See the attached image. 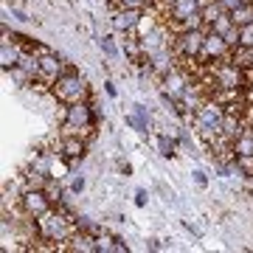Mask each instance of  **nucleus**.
<instances>
[{
  "mask_svg": "<svg viewBox=\"0 0 253 253\" xmlns=\"http://www.w3.org/2000/svg\"><path fill=\"white\" fill-rule=\"evenodd\" d=\"M87 93H90L87 82L82 79L79 73H73V71H65L62 76H59V79L51 84V96H54L56 101H62V104L87 101Z\"/></svg>",
  "mask_w": 253,
  "mask_h": 253,
  "instance_id": "obj_1",
  "label": "nucleus"
},
{
  "mask_svg": "<svg viewBox=\"0 0 253 253\" xmlns=\"http://www.w3.org/2000/svg\"><path fill=\"white\" fill-rule=\"evenodd\" d=\"M191 118H194L197 132H219L222 118H225V104L217 99H206L200 107H194Z\"/></svg>",
  "mask_w": 253,
  "mask_h": 253,
  "instance_id": "obj_2",
  "label": "nucleus"
},
{
  "mask_svg": "<svg viewBox=\"0 0 253 253\" xmlns=\"http://www.w3.org/2000/svg\"><path fill=\"white\" fill-rule=\"evenodd\" d=\"M208 28H189L174 37V56L177 59H200L203 42H206Z\"/></svg>",
  "mask_w": 253,
  "mask_h": 253,
  "instance_id": "obj_3",
  "label": "nucleus"
},
{
  "mask_svg": "<svg viewBox=\"0 0 253 253\" xmlns=\"http://www.w3.org/2000/svg\"><path fill=\"white\" fill-rule=\"evenodd\" d=\"M225 56H231V45H228V40L222 34H217V31H208L206 42H203V51H200V62L208 68V65L219 62V59H225Z\"/></svg>",
  "mask_w": 253,
  "mask_h": 253,
  "instance_id": "obj_4",
  "label": "nucleus"
},
{
  "mask_svg": "<svg viewBox=\"0 0 253 253\" xmlns=\"http://www.w3.org/2000/svg\"><path fill=\"white\" fill-rule=\"evenodd\" d=\"M54 208V203L48 200L45 189H28L20 194V211L23 214H28V217H42V214H48Z\"/></svg>",
  "mask_w": 253,
  "mask_h": 253,
  "instance_id": "obj_5",
  "label": "nucleus"
},
{
  "mask_svg": "<svg viewBox=\"0 0 253 253\" xmlns=\"http://www.w3.org/2000/svg\"><path fill=\"white\" fill-rule=\"evenodd\" d=\"M65 124L73 126H90L96 124V116H93V107L87 101H73L65 107Z\"/></svg>",
  "mask_w": 253,
  "mask_h": 253,
  "instance_id": "obj_6",
  "label": "nucleus"
},
{
  "mask_svg": "<svg viewBox=\"0 0 253 253\" xmlns=\"http://www.w3.org/2000/svg\"><path fill=\"white\" fill-rule=\"evenodd\" d=\"M87 152V141L79 135H59V158H65L68 163L82 161Z\"/></svg>",
  "mask_w": 253,
  "mask_h": 253,
  "instance_id": "obj_7",
  "label": "nucleus"
},
{
  "mask_svg": "<svg viewBox=\"0 0 253 253\" xmlns=\"http://www.w3.org/2000/svg\"><path fill=\"white\" fill-rule=\"evenodd\" d=\"M40 73H42V82L54 84V82L65 73V62L54 54V51H48L45 48V51L40 54Z\"/></svg>",
  "mask_w": 253,
  "mask_h": 253,
  "instance_id": "obj_8",
  "label": "nucleus"
},
{
  "mask_svg": "<svg viewBox=\"0 0 253 253\" xmlns=\"http://www.w3.org/2000/svg\"><path fill=\"white\" fill-rule=\"evenodd\" d=\"M20 56H23V48L14 40H3L0 42V65H3V71H11L20 62Z\"/></svg>",
  "mask_w": 253,
  "mask_h": 253,
  "instance_id": "obj_9",
  "label": "nucleus"
},
{
  "mask_svg": "<svg viewBox=\"0 0 253 253\" xmlns=\"http://www.w3.org/2000/svg\"><path fill=\"white\" fill-rule=\"evenodd\" d=\"M141 23V9H118V14L113 17V26L118 31H132Z\"/></svg>",
  "mask_w": 253,
  "mask_h": 253,
  "instance_id": "obj_10",
  "label": "nucleus"
},
{
  "mask_svg": "<svg viewBox=\"0 0 253 253\" xmlns=\"http://www.w3.org/2000/svg\"><path fill=\"white\" fill-rule=\"evenodd\" d=\"M231 59H234L242 71H248V73H253V48H248V45H236V48H231Z\"/></svg>",
  "mask_w": 253,
  "mask_h": 253,
  "instance_id": "obj_11",
  "label": "nucleus"
},
{
  "mask_svg": "<svg viewBox=\"0 0 253 253\" xmlns=\"http://www.w3.org/2000/svg\"><path fill=\"white\" fill-rule=\"evenodd\" d=\"M234 155H253V126H245V132L234 141Z\"/></svg>",
  "mask_w": 253,
  "mask_h": 253,
  "instance_id": "obj_12",
  "label": "nucleus"
},
{
  "mask_svg": "<svg viewBox=\"0 0 253 253\" xmlns=\"http://www.w3.org/2000/svg\"><path fill=\"white\" fill-rule=\"evenodd\" d=\"M234 28H236L234 17H231V14H228V11H222V14H219V17H214V23H211V26H208V31H217V34H222V37H225L228 31H234Z\"/></svg>",
  "mask_w": 253,
  "mask_h": 253,
  "instance_id": "obj_13",
  "label": "nucleus"
},
{
  "mask_svg": "<svg viewBox=\"0 0 253 253\" xmlns=\"http://www.w3.org/2000/svg\"><path fill=\"white\" fill-rule=\"evenodd\" d=\"M231 17H234L236 26H248V23H253V3H242L239 9L231 11Z\"/></svg>",
  "mask_w": 253,
  "mask_h": 253,
  "instance_id": "obj_14",
  "label": "nucleus"
},
{
  "mask_svg": "<svg viewBox=\"0 0 253 253\" xmlns=\"http://www.w3.org/2000/svg\"><path fill=\"white\" fill-rule=\"evenodd\" d=\"M234 169L239 174L253 177V155H234Z\"/></svg>",
  "mask_w": 253,
  "mask_h": 253,
  "instance_id": "obj_15",
  "label": "nucleus"
},
{
  "mask_svg": "<svg viewBox=\"0 0 253 253\" xmlns=\"http://www.w3.org/2000/svg\"><path fill=\"white\" fill-rule=\"evenodd\" d=\"M158 146H161V155H163V158H174V152H177V144H174L172 138H166V135L158 138Z\"/></svg>",
  "mask_w": 253,
  "mask_h": 253,
  "instance_id": "obj_16",
  "label": "nucleus"
},
{
  "mask_svg": "<svg viewBox=\"0 0 253 253\" xmlns=\"http://www.w3.org/2000/svg\"><path fill=\"white\" fill-rule=\"evenodd\" d=\"M124 48L126 54H129V59H141V54H144V42H138V40H124Z\"/></svg>",
  "mask_w": 253,
  "mask_h": 253,
  "instance_id": "obj_17",
  "label": "nucleus"
},
{
  "mask_svg": "<svg viewBox=\"0 0 253 253\" xmlns=\"http://www.w3.org/2000/svg\"><path fill=\"white\" fill-rule=\"evenodd\" d=\"M45 194H48V200H51L54 206H59V203H62V189H59V186H54V177L48 180V186H45Z\"/></svg>",
  "mask_w": 253,
  "mask_h": 253,
  "instance_id": "obj_18",
  "label": "nucleus"
},
{
  "mask_svg": "<svg viewBox=\"0 0 253 253\" xmlns=\"http://www.w3.org/2000/svg\"><path fill=\"white\" fill-rule=\"evenodd\" d=\"M99 48H101V51H104V54H107V56H116V54H118L116 42H113L110 37H101V40H99Z\"/></svg>",
  "mask_w": 253,
  "mask_h": 253,
  "instance_id": "obj_19",
  "label": "nucleus"
},
{
  "mask_svg": "<svg viewBox=\"0 0 253 253\" xmlns=\"http://www.w3.org/2000/svg\"><path fill=\"white\" fill-rule=\"evenodd\" d=\"M116 3H118V9H141L149 0H116Z\"/></svg>",
  "mask_w": 253,
  "mask_h": 253,
  "instance_id": "obj_20",
  "label": "nucleus"
},
{
  "mask_svg": "<svg viewBox=\"0 0 253 253\" xmlns=\"http://www.w3.org/2000/svg\"><path fill=\"white\" fill-rule=\"evenodd\" d=\"M217 3H219V9H222V11H228V14H231L234 9H239V6H242L245 0H217Z\"/></svg>",
  "mask_w": 253,
  "mask_h": 253,
  "instance_id": "obj_21",
  "label": "nucleus"
},
{
  "mask_svg": "<svg viewBox=\"0 0 253 253\" xmlns=\"http://www.w3.org/2000/svg\"><path fill=\"white\" fill-rule=\"evenodd\" d=\"M245 124H248V126H253V104H248V107H245Z\"/></svg>",
  "mask_w": 253,
  "mask_h": 253,
  "instance_id": "obj_22",
  "label": "nucleus"
},
{
  "mask_svg": "<svg viewBox=\"0 0 253 253\" xmlns=\"http://www.w3.org/2000/svg\"><path fill=\"white\" fill-rule=\"evenodd\" d=\"M135 203H138V206H146V191H138V194H135Z\"/></svg>",
  "mask_w": 253,
  "mask_h": 253,
  "instance_id": "obj_23",
  "label": "nucleus"
},
{
  "mask_svg": "<svg viewBox=\"0 0 253 253\" xmlns=\"http://www.w3.org/2000/svg\"><path fill=\"white\" fill-rule=\"evenodd\" d=\"M14 17H17V20H34V17H28L23 9H14Z\"/></svg>",
  "mask_w": 253,
  "mask_h": 253,
  "instance_id": "obj_24",
  "label": "nucleus"
},
{
  "mask_svg": "<svg viewBox=\"0 0 253 253\" xmlns=\"http://www.w3.org/2000/svg\"><path fill=\"white\" fill-rule=\"evenodd\" d=\"M82 189H84V180H82V177H79V180H73V191H76V194H79Z\"/></svg>",
  "mask_w": 253,
  "mask_h": 253,
  "instance_id": "obj_25",
  "label": "nucleus"
},
{
  "mask_svg": "<svg viewBox=\"0 0 253 253\" xmlns=\"http://www.w3.org/2000/svg\"><path fill=\"white\" fill-rule=\"evenodd\" d=\"M194 180H197L200 186H206V174H203V172H194Z\"/></svg>",
  "mask_w": 253,
  "mask_h": 253,
  "instance_id": "obj_26",
  "label": "nucleus"
},
{
  "mask_svg": "<svg viewBox=\"0 0 253 253\" xmlns=\"http://www.w3.org/2000/svg\"><path fill=\"white\" fill-rule=\"evenodd\" d=\"M155 3H163V6H169V3H174V0H155Z\"/></svg>",
  "mask_w": 253,
  "mask_h": 253,
  "instance_id": "obj_27",
  "label": "nucleus"
}]
</instances>
